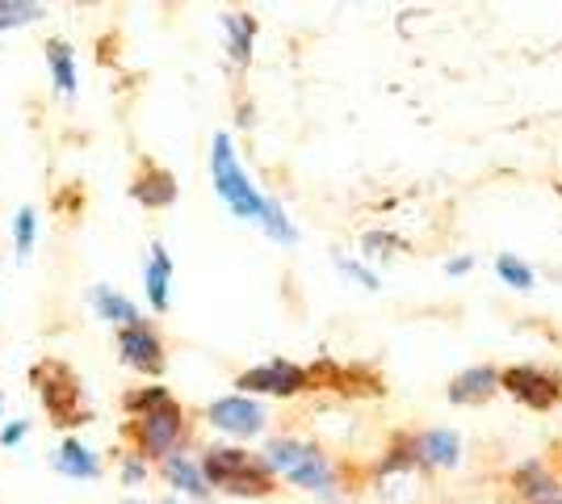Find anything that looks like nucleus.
<instances>
[{
	"label": "nucleus",
	"mask_w": 562,
	"mask_h": 504,
	"mask_svg": "<svg viewBox=\"0 0 562 504\" xmlns=\"http://www.w3.org/2000/svg\"><path fill=\"white\" fill-rule=\"evenodd\" d=\"M13 236H18V253L30 257V248H34V211L30 206H22L18 219H13Z\"/></svg>",
	"instance_id": "22"
},
{
	"label": "nucleus",
	"mask_w": 562,
	"mask_h": 504,
	"mask_svg": "<svg viewBox=\"0 0 562 504\" xmlns=\"http://www.w3.org/2000/svg\"><path fill=\"white\" fill-rule=\"evenodd\" d=\"M516 483H520V492H525V501H529V504H562V488L554 480H550L546 471H541L538 462L520 467Z\"/></svg>",
	"instance_id": "12"
},
{
	"label": "nucleus",
	"mask_w": 562,
	"mask_h": 504,
	"mask_svg": "<svg viewBox=\"0 0 562 504\" xmlns=\"http://www.w3.org/2000/svg\"><path fill=\"white\" fill-rule=\"evenodd\" d=\"M495 269H499V278H504L508 287L533 290V269H529L525 261H516V257H499V261H495Z\"/></svg>",
	"instance_id": "21"
},
{
	"label": "nucleus",
	"mask_w": 562,
	"mask_h": 504,
	"mask_svg": "<svg viewBox=\"0 0 562 504\" xmlns=\"http://www.w3.org/2000/svg\"><path fill=\"white\" fill-rule=\"evenodd\" d=\"M135 198H139L143 206H168V202L177 198V186H172V177H168V172L151 168L147 177L135 181Z\"/></svg>",
	"instance_id": "16"
},
{
	"label": "nucleus",
	"mask_w": 562,
	"mask_h": 504,
	"mask_svg": "<svg viewBox=\"0 0 562 504\" xmlns=\"http://www.w3.org/2000/svg\"><path fill=\"white\" fill-rule=\"evenodd\" d=\"M265 467H269V471H281L285 480L306 488V492L336 496V475H331L328 458L319 455L315 446H306V441H294V437L269 441V450H265Z\"/></svg>",
	"instance_id": "1"
},
{
	"label": "nucleus",
	"mask_w": 562,
	"mask_h": 504,
	"mask_svg": "<svg viewBox=\"0 0 562 504\" xmlns=\"http://www.w3.org/2000/svg\"><path fill=\"white\" fill-rule=\"evenodd\" d=\"M43 18V4L30 0H0V30H18V25Z\"/></svg>",
	"instance_id": "19"
},
{
	"label": "nucleus",
	"mask_w": 562,
	"mask_h": 504,
	"mask_svg": "<svg viewBox=\"0 0 562 504\" xmlns=\"http://www.w3.org/2000/svg\"><path fill=\"white\" fill-rule=\"evenodd\" d=\"M504 387L513 391L516 400H525L529 408H550L554 400H559V383L550 379V374H541L533 366H516L504 374Z\"/></svg>",
	"instance_id": "7"
},
{
	"label": "nucleus",
	"mask_w": 562,
	"mask_h": 504,
	"mask_svg": "<svg viewBox=\"0 0 562 504\" xmlns=\"http://www.w3.org/2000/svg\"><path fill=\"white\" fill-rule=\"evenodd\" d=\"M0 408H4V400H0Z\"/></svg>",
	"instance_id": "28"
},
{
	"label": "nucleus",
	"mask_w": 562,
	"mask_h": 504,
	"mask_svg": "<svg viewBox=\"0 0 562 504\" xmlns=\"http://www.w3.org/2000/svg\"><path fill=\"white\" fill-rule=\"evenodd\" d=\"M50 462H55V471H64V475H71V480H93L97 471H101V467H97V458L89 455L80 441H68V446H59Z\"/></svg>",
	"instance_id": "15"
},
{
	"label": "nucleus",
	"mask_w": 562,
	"mask_h": 504,
	"mask_svg": "<svg viewBox=\"0 0 562 504\" xmlns=\"http://www.w3.org/2000/svg\"><path fill=\"white\" fill-rule=\"evenodd\" d=\"M211 425L232 437H252L265 429V408L252 404L248 395H227V400H214L211 404Z\"/></svg>",
	"instance_id": "5"
},
{
	"label": "nucleus",
	"mask_w": 562,
	"mask_h": 504,
	"mask_svg": "<svg viewBox=\"0 0 562 504\" xmlns=\"http://www.w3.org/2000/svg\"><path fill=\"white\" fill-rule=\"evenodd\" d=\"M131 408H143V421H139L143 450L156 458L172 455V446H177V437H181V408L168 400L165 387H151V391L135 395Z\"/></svg>",
	"instance_id": "4"
},
{
	"label": "nucleus",
	"mask_w": 562,
	"mask_h": 504,
	"mask_svg": "<svg viewBox=\"0 0 562 504\" xmlns=\"http://www.w3.org/2000/svg\"><path fill=\"white\" fill-rule=\"evenodd\" d=\"M25 429H30V425H25V421H18V425H9V429L0 433V441H4V446H18V441L25 437Z\"/></svg>",
	"instance_id": "24"
},
{
	"label": "nucleus",
	"mask_w": 562,
	"mask_h": 504,
	"mask_svg": "<svg viewBox=\"0 0 562 504\" xmlns=\"http://www.w3.org/2000/svg\"><path fill=\"white\" fill-rule=\"evenodd\" d=\"M126 504H135V501H126Z\"/></svg>",
	"instance_id": "29"
},
{
	"label": "nucleus",
	"mask_w": 562,
	"mask_h": 504,
	"mask_svg": "<svg viewBox=\"0 0 562 504\" xmlns=\"http://www.w3.org/2000/svg\"><path fill=\"white\" fill-rule=\"evenodd\" d=\"M223 25H227V34H232V59H235V64H244V59L252 55V22H248V18H235V13H227V18H223Z\"/></svg>",
	"instance_id": "18"
},
{
	"label": "nucleus",
	"mask_w": 562,
	"mask_h": 504,
	"mask_svg": "<svg viewBox=\"0 0 562 504\" xmlns=\"http://www.w3.org/2000/svg\"><path fill=\"white\" fill-rule=\"evenodd\" d=\"M122 358L131 361V366H139V370H160L165 366V349H160V340H156V333H147V328H122Z\"/></svg>",
	"instance_id": "9"
},
{
	"label": "nucleus",
	"mask_w": 562,
	"mask_h": 504,
	"mask_svg": "<svg viewBox=\"0 0 562 504\" xmlns=\"http://www.w3.org/2000/svg\"><path fill=\"white\" fill-rule=\"evenodd\" d=\"M470 269V257H458V261H449V273H467Z\"/></svg>",
	"instance_id": "26"
},
{
	"label": "nucleus",
	"mask_w": 562,
	"mask_h": 504,
	"mask_svg": "<svg viewBox=\"0 0 562 504\" xmlns=\"http://www.w3.org/2000/svg\"><path fill=\"white\" fill-rule=\"evenodd\" d=\"M211 172H214V190H218V198L227 202L235 211V219H257L265 215V193L248 181V172L239 168V160H235L232 152V139L227 135H214V147H211Z\"/></svg>",
	"instance_id": "3"
},
{
	"label": "nucleus",
	"mask_w": 562,
	"mask_h": 504,
	"mask_svg": "<svg viewBox=\"0 0 562 504\" xmlns=\"http://www.w3.org/2000/svg\"><path fill=\"white\" fill-rule=\"evenodd\" d=\"M168 278H172V261H168L165 248L156 244L151 261H147V299H151L156 312H168Z\"/></svg>",
	"instance_id": "14"
},
{
	"label": "nucleus",
	"mask_w": 562,
	"mask_h": 504,
	"mask_svg": "<svg viewBox=\"0 0 562 504\" xmlns=\"http://www.w3.org/2000/svg\"><path fill=\"white\" fill-rule=\"evenodd\" d=\"M416 458L428 467H458L462 462V441L453 429H428L416 437Z\"/></svg>",
	"instance_id": "8"
},
{
	"label": "nucleus",
	"mask_w": 562,
	"mask_h": 504,
	"mask_svg": "<svg viewBox=\"0 0 562 504\" xmlns=\"http://www.w3.org/2000/svg\"><path fill=\"white\" fill-rule=\"evenodd\" d=\"M93 307L101 320H110V324H122V328H139V307L131 303V299H122L114 287H93Z\"/></svg>",
	"instance_id": "11"
},
{
	"label": "nucleus",
	"mask_w": 562,
	"mask_h": 504,
	"mask_svg": "<svg viewBox=\"0 0 562 504\" xmlns=\"http://www.w3.org/2000/svg\"><path fill=\"white\" fill-rule=\"evenodd\" d=\"M340 269H345L349 278H357V282H361V287H366V290H374V287H378V278H374V273H370V269H361V265L340 261Z\"/></svg>",
	"instance_id": "23"
},
{
	"label": "nucleus",
	"mask_w": 562,
	"mask_h": 504,
	"mask_svg": "<svg viewBox=\"0 0 562 504\" xmlns=\"http://www.w3.org/2000/svg\"><path fill=\"white\" fill-rule=\"evenodd\" d=\"M495 370L492 366H470V370H462L453 383H449V400L453 404H479V400H487L495 391Z\"/></svg>",
	"instance_id": "10"
},
{
	"label": "nucleus",
	"mask_w": 562,
	"mask_h": 504,
	"mask_svg": "<svg viewBox=\"0 0 562 504\" xmlns=\"http://www.w3.org/2000/svg\"><path fill=\"white\" fill-rule=\"evenodd\" d=\"M165 475L172 488H181V492H189V496H206V492H211V488H206V475H202V467L189 462L186 455H168Z\"/></svg>",
	"instance_id": "13"
},
{
	"label": "nucleus",
	"mask_w": 562,
	"mask_h": 504,
	"mask_svg": "<svg viewBox=\"0 0 562 504\" xmlns=\"http://www.w3.org/2000/svg\"><path fill=\"white\" fill-rule=\"evenodd\" d=\"M260 227H265V232H269L273 240H281V244H294V240H299V232L290 227V219H285V211H281V206L273 202V198L265 202V215H260Z\"/></svg>",
	"instance_id": "20"
},
{
	"label": "nucleus",
	"mask_w": 562,
	"mask_h": 504,
	"mask_svg": "<svg viewBox=\"0 0 562 504\" xmlns=\"http://www.w3.org/2000/svg\"><path fill=\"white\" fill-rule=\"evenodd\" d=\"M306 374L290 361H269V366H257L248 374H239V387L244 391H265V395H294L303 391Z\"/></svg>",
	"instance_id": "6"
},
{
	"label": "nucleus",
	"mask_w": 562,
	"mask_h": 504,
	"mask_svg": "<svg viewBox=\"0 0 562 504\" xmlns=\"http://www.w3.org/2000/svg\"><path fill=\"white\" fill-rule=\"evenodd\" d=\"M160 504H177V501H160Z\"/></svg>",
	"instance_id": "27"
},
{
	"label": "nucleus",
	"mask_w": 562,
	"mask_h": 504,
	"mask_svg": "<svg viewBox=\"0 0 562 504\" xmlns=\"http://www.w3.org/2000/svg\"><path fill=\"white\" fill-rule=\"evenodd\" d=\"M122 480H126V483H139L143 480V462H126V467H122Z\"/></svg>",
	"instance_id": "25"
},
{
	"label": "nucleus",
	"mask_w": 562,
	"mask_h": 504,
	"mask_svg": "<svg viewBox=\"0 0 562 504\" xmlns=\"http://www.w3.org/2000/svg\"><path fill=\"white\" fill-rule=\"evenodd\" d=\"M50 72H55V89L59 93H76V64H71V51L64 43H50L47 47Z\"/></svg>",
	"instance_id": "17"
},
{
	"label": "nucleus",
	"mask_w": 562,
	"mask_h": 504,
	"mask_svg": "<svg viewBox=\"0 0 562 504\" xmlns=\"http://www.w3.org/2000/svg\"><path fill=\"white\" fill-rule=\"evenodd\" d=\"M202 475H206V483L232 492V496H265L273 488V471L265 467V458H252L244 455V450H227V446L206 450Z\"/></svg>",
	"instance_id": "2"
}]
</instances>
